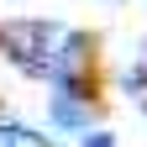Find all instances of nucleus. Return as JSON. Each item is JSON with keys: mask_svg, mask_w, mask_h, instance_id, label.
<instances>
[{"mask_svg": "<svg viewBox=\"0 0 147 147\" xmlns=\"http://www.w3.org/2000/svg\"><path fill=\"white\" fill-rule=\"evenodd\" d=\"M84 147H116V137H110V131L105 137H84Z\"/></svg>", "mask_w": 147, "mask_h": 147, "instance_id": "f03ea898", "label": "nucleus"}, {"mask_svg": "<svg viewBox=\"0 0 147 147\" xmlns=\"http://www.w3.org/2000/svg\"><path fill=\"white\" fill-rule=\"evenodd\" d=\"M53 121H58L63 131H79V126L89 121V110H84L79 100H63V95H58V105H53Z\"/></svg>", "mask_w": 147, "mask_h": 147, "instance_id": "f257e3e1", "label": "nucleus"}, {"mask_svg": "<svg viewBox=\"0 0 147 147\" xmlns=\"http://www.w3.org/2000/svg\"><path fill=\"white\" fill-rule=\"evenodd\" d=\"M0 147H16V126H5V131H0Z\"/></svg>", "mask_w": 147, "mask_h": 147, "instance_id": "7ed1b4c3", "label": "nucleus"}]
</instances>
